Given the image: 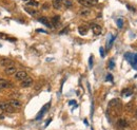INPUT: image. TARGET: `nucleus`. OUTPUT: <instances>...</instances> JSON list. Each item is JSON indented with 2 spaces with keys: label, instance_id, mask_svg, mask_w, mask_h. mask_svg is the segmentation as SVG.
Masks as SVG:
<instances>
[{
  "label": "nucleus",
  "instance_id": "f257e3e1",
  "mask_svg": "<svg viewBox=\"0 0 137 130\" xmlns=\"http://www.w3.org/2000/svg\"><path fill=\"white\" fill-rule=\"evenodd\" d=\"M0 108L2 109L3 112H6V113H14L15 111V108L9 104V103H0Z\"/></svg>",
  "mask_w": 137,
  "mask_h": 130
},
{
  "label": "nucleus",
  "instance_id": "f03ea898",
  "mask_svg": "<svg viewBox=\"0 0 137 130\" xmlns=\"http://www.w3.org/2000/svg\"><path fill=\"white\" fill-rule=\"evenodd\" d=\"M21 87L22 88H29L33 85V78L32 77H25L23 80H21Z\"/></svg>",
  "mask_w": 137,
  "mask_h": 130
},
{
  "label": "nucleus",
  "instance_id": "7ed1b4c3",
  "mask_svg": "<svg viewBox=\"0 0 137 130\" xmlns=\"http://www.w3.org/2000/svg\"><path fill=\"white\" fill-rule=\"evenodd\" d=\"M15 77H16V79L23 80L25 77H28V74H26L25 71L20 70V71H17V72L15 73Z\"/></svg>",
  "mask_w": 137,
  "mask_h": 130
},
{
  "label": "nucleus",
  "instance_id": "20e7f679",
  "mask_svg": "<svg viewBox=\"0 0 137 130\" xmlns=\"http://www.w3.org/2000/svg\"><path fill=\"white\" fill-rule=\"evenodd\" d=\"M91 29H92L93 33H94V35H99V34L102 32L101 26H98V24H96V23H92L91 24Z\"/></svg>",
  "mask_w": 137,
  "mask_h": 130
},
{
  "label": "nucleus",
  "instance_id": "39448f33",
  "mask_svg": "<svg viewBox=\"0 0 137 130\" xmlns=\"http://www.w3.org/2000/svg\"><path fill=\"white\" fill-rule=\"evenodd\" d=\"M38 21H39V22H41L42 24H44V26H46L48 28H50V29L53 28V24L51 23V21L49 20L46 17H40V18L38 19Z\"/></svg>",
  "mask_w": 137,
  "mask_h": 130
},
{
  "label": "nucleus",
  "instance_id": "423d86ee",
  "mask_svg": "<svg viewBox=\"0 0 137 130\" xmlns=\"http://www.w3.org/2000/svg\"><path fill=\"white\" fill-rule=\"evenodd\" d=\"M16 72H17L16 68H15V67H13V66H10V67H6V68H5V70H4V73H5L6 75H13V74H15Z\"/></svg>",
  "mask_w": 137,
  "mask_h": 130
},
{
  "label": "nucleus",
  "instance_id": "0eeeda50",
  "mask_svg": "<svg viewBox=\"0 0 137 130\" xmlns=\"http://www.w3.org/2000/svg\"><path fill=\"white\" fill-rule=\"evenodd\" d=\"M10 83L6 82L5 79H3V78H0V90L2 89H6V88H10Z\"/></svg>",
  "mask_w": 137,
  "mask_h": 130
},
{
  "label": "nucleus",
  "instance_id": "6e6552de",
  "mask_svg": "<svg viewBox=\"0 0 137 130\" xmlns=\"http://www.w3.org/2000/svg\"><path fill=\"white\" fill-rule=\"evenodd\" d=\"M11 106H13L14 108H20L21 107V103L19 102L18 99H12L11 100H10V103H9Z\"/></svg>",
  "mask_w": 137,
  "mask_h": 130
},
{
  "label": "nucleus",
  "instance_id": "1a4fd4ad",
  "mask_svg": "<svg viewBox=\"0 0 137 130\" xmlns=\"http://www.w3.org/2000/svg\"><path fill=\"white\" fill-rule=\"evenodd\" d=\"M50 108V103L49 104H46L44 107L42 108V109L40 110V112H39V114H38V116H37V120H39V119H41V117L43 116V114H44V112L45 111H48V109Z\"/></svg>",
  "mask_w": 137,
  "mask_h": 130
},
{
  "label": "nucleus",
  "instance_id": "9d476101",
  "mask_svg": "<svg viewBox=\"0 0 137 130\" xmlns=\"http://www.w3.org/2000/svg\"><path fill=\"white\" fill-rule=\"evenodd\" d=\"M63 3V0H53V8L56 10H59Z\"/></svg>",
  "mask_w": 137,
  "mask_h": 130
},
{
  "label": "nucleus",
  "instance_id": "9b49d317",
  "mask_svg": "<svg viewBox=\"0 0 137 130\" xmlns=\"http://www.w3.org/2000/svg\"><path fill=\"white\" fill-rule=\"evenodd\" d=\"M88 31H89V29L85 26H80L79 28H78V32H79L80 35H87Z\"/></svg>",
  "mask_w": 137,
  "mask_h": 130
},
{
  "label": "nucleus",
  "instance_id": "f8f14e48",
  "mask_svg": "<svg viewBox=\"0 0 137 130\" xmlns=\"http://www.w3.org/2000/svg\"><path fill=\"white\" fill-rule=\"evenodd\" d=\"M78 2H79V3L81 4V5L85 6V8H90V6L93 5L90 0H78Z\"/></svg>",
  "mask_w": 137,
  "mask_h": 130
},
{
  "label": "nucleus",
  "instance_id": "ddd939ff",
  "mask_svg": "<svg viewBox=\"0 0 137 130\" xmlns=\"http://www.w3.org/2000/svg\"><path fill=\"white\" fill-rule=\"evenodd\" d=\"M0 65L1 66H11L12 65V60L9 59V58H4V59H1V61H0Z\"/></svg>",
  "mask_w": 137,
  "mask_h": 130
},
{
  "label": "nucleus",
  "instance_id": "4468645a",
  "mask_svg": "<svg viewBox=\"0 0 137 130\" xmlns=\"http://www.w3.org/2000/svg\"><path fill=\"white\" fill-rule=\"evenodd\" d=\"M59 19H60L59 16H54L53 18H52V20H51V23H53V24H55V26H57V24L59 23Z\"/></svg>",
  "mask_w": 137,
  "mask_h": 130
},
{
  "label": "nucleus",
  "instance_id": "2eb2a0df",
  "mask_svg": "<svg viewBox=\"0 0 137 130\" xmlns=\"http://www.w3.org/2000/svg\"><path fill=\"white\" fill-rule=\"evenodd\" d=\"M28 5H30V6H38L39 3H38V1H36V0H29Z\"/></svg>",
  "mask_w": 137,
  "mask_h": 130
},
{
  "label": "nucleus",
  "instance_id": "dca6fc26",
  "mask_svg": "<svg viewBox=\"0 0 137 130\" xmlns=\"http://www.w3.org/2000/svg\"><path fill=\"white\" fill-rule=\"evenodd\" d=\"M117 124H118V126H120V127H127L128 126V123H127L126 120H119Z\"/></svg>",
  "mask_w": 137,
  "mask_h": 130
},
{
  "label": "nucleus",
  "instance_id": "f3484780",
  "mask_svg": "<svg viewBox=\"0 0 137 130\" xmlns=\"http://www.w3.org/2000/svg\"><path fill=\"white\" fill-rule=\"evenodd\" d=\"M132 93H133V91L128 88V89H126V90H123V91H122V95H123V96H129V95H131Z\"/></svg>",
  "mask_w": 137,
  "mask_h": 130
},
{
  "label": "nucleus",
  "instance_id": "a211bd4d",
  "mask_svg": "<svg viewBox=\"0 0 137 130\" xmlns=\"http://www.w3.org/2000/svg\"><path fill=\"white\" fill-rule=\"evenodd\" d=\"M63 4H64L67 8H71V6L73 5V1L72 0H64V1H63Z\"/></svg>",
  "mask_w": 137,
  "mask_h": 130
},
{
  "label": "nucleus",
  "instance_id": "6ab92c4d",
  "mask_svg": "<svg viewBox=\"0 0 137 130\" xmlns=\"http://www.w3.org/2000/svg\"><path fill=\"white\" fill-rule=\"evenodd\" d=\"M117 26H118L119 29H122V26H123V20L122 19H117Z\"/></svg>",
  "mask_w": 137,
  "mask_h": 130
},
{
  "label": "nucleus",
  "instance_id": "aec40b11",
  "mask_svg": "<svg viewBox=\"0 0 137 130\" xmlns=\"http://www.w3.org/2000/svg\"><path fill=\"white\" fill-rule=\"evenodd\" d=\"M80 15H81V16H89L90 15V11H89V10L81 11V12H80Z\"/></svg>",
  "mask_w": 137,
  "mask_h": 130
},
{
  "label": "nucleus",
  "instance_id": "412c9836",
  "mask_svg": "<svg viewBox=\"0 0 137 130\" xmlns=\"http://www.w3.org/2000/svg\"><path fill=\"white\" fill-rule=\"evenodd\" d=\"M132 65L133 66L137 65V54H133V62H132Z\"/></svg>",
  "mask_w": 137,
  "mask_h": 130
},
{
  "label": "nucleus",
  "instance_id": "4be33fe9",
  "mask_svg": "<svg viewBox=\"0 0 137 130\" xmlns=\"http://www.w3.org/2000/svg\"><path fill=\"white\" fill-rule=\"evenodd\" d=\"M26 11H28V13L31 14V15H36V13H37V12L34 11V10H29V9H26Z\"/></svg>",
  "mask_w": 137,
  "mask_h": 130
},
{
  "label": "nucleus",
  "instance_id": "5701e85b",
  "mask_svg": "<svg viewBox=\"0 0 137 130\" xmlns=\"http://www.w3.org/2000/svg\"><path fill=\"white\" fill-rule=\"evenodd\" d=\"M107 78H108V80H110V82H112V80H113V76H112L111 74H108Z\"/></svg>",
  "mask_w": 137,
  "mask_h": 130
},
{
  "label": "nucleus",
  "instance_id": "b1692460",
  "mask_svg": "<svg viewBox=\"0 0 137 130\" xmlns=\"http://www.w3.org/2000/svg\"><path fill=\"white\" fill-rule=\"evenodd\" d=\"M100 54H101V56L102 57H104V51H103V48H100Z\"/></svg>",
  "mask_w": 137,
  "mask_h": 130
},
{
  "label": "nucleus",
  "instance_id": "393cba45",
  "mask_svg": "<svg viewBox=\"0 0 137 130\" xmlns=\"http://www.w3.org/2000/svg\"><path fill=\"white\" fill-rule=\"evenodd\" d=\"M42 8L44 10H48V9H50V5H49V3H45V4H43Z\"/></svg>",
  "mask_w": 137,
  "mask_h": 130
},
{
  "label": "nucleus",
  "instance_id": "a878e982",
  "mask_svg": "<svg viewBox=\"0 0 137 130\" xmlns=\"http://www.w3.org/2000/svg\"><path fill=\"white\" fill-rule=\"evenodd\" d=\"M114 61L113 60H111V61H110V68H111V69H112V68H114Z\"/></svg>",
  "mask_w": 137,
  "mask_h": 130
},
{
  "label": "nucleus",
  "instance_id": "bb28decb",
  "mask_svg": "<svg viewBox=\"0 0 137 130\" xmlns=\"http://www.w3.org/2000/svg\"><path fill=\"white\" fill-rule=\"evenodd\" d=\"M92 61H93V57L91 56V57H90V67H91V68H92V66H93V62H92Z\"/></svg>",
  "mask_w": 137,
  "mask_h": 130
},
{
  "label": "nucleus",
  "instance_id": "cd10ccee",
  "mask_svg": "<svg viewBox=\"0 0 137 130\" xmlns=\"http://www.w3.org/2000/svg\"><path fill=\"white\" fill-rule=\"evenodd\" d=\"M90 1H91L92 4H95V3H97V2H98V0H90Z\"/></svg>",
  "mask_w": 137,
  "mask_h": 130
},
{
  "label": "nucleus",
  "instance_id": "c85d7f7f",
  "mask_svg": "<svg viewBox=\"0 0 137 130\" xmlns=\"http://www.w3.org/2000/svg\"><path fill=\"white\" fill-rule=\"evenodd\" d=\"M2 113H3V111H2V109L0 108V117H3V116H2Z\"/></svg>",
  "mask_w": 137,
  "mask_h": 130
},
{
  "label": "nucleus",
  "instance_id": "c756f323",
  "mask_svg": "<svg viewBox=\"0 0 137 130\" xmlns=\"http://www.w3.org/2000/svg\"><path fill=\"white\" fill-rule=\"evenodd\" d=\"M135 116L137 117V110H136V112H135Z\"/></svg>",
  "mask_w": 137,
  "mask_h": 130
},
{
  "label": "nucleus",
  "instance_id": "7c9ffc66",
  "mask_svg": "<svg viewBox=\"0 0 137 130\" xmlns=\"http://www.w3.org/2000/svg\"><path fill=\"white\" fill-rule=\"evenodd\" d=\"M23 1H29V0H23Z\"/></svg>",
  "mask_w": 137,
  "mask_h": 130
}]
</instances>
